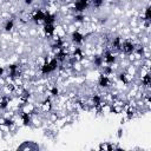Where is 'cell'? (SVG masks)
Masks as SVG:
<instances>
[{"mask_svg": "<svg viewBox=\"0 0 151 151\" xmlns=\"http://www.w3.org/2000/svg\"><path fill=\"white\" fill-rule=\"evenodd\" d=\"M71 57H72L76 61L80 63V61L84 59V51H83V48H81L80 46H76V47L73 48V51H72Z\"/></svg>", "mask_w": 151, "mask_h": 151, "instance_id": "obj_11", "label": "cell"}, {"mask_svg": "<svg viewBox=\"0 0 151 151\" xmlns=\"http://www.w3.org/2000/svg\"><path fill=\"white\" fill-rule=\"evenodd\" d=\"M136 46L137 45L132 40H123L122 47H120V52H123L125 55H131V54L134 53Z\"/></svg>", "mask_w": 151, "mask_h": 151, "instance_id": "obj_3", "label": "cell"}, {"mask_svg": "<svg viewBox=\"0 0 151 151\" xmlns=\"http://www.w3.org/2000/svg\"><path fill=\"white\" fill-rule=\"evenodd\" d=\"M45 14H46V11H44L42 8H35V9H33L32 13H31V20H32L35 25L42 24V22H44Z\"/></svg>", "mask_w": 151, "mask_h": 151, "instance_id": "obj_2", "label": "cell"}, {"mask_svg": "<svg viewBox=\"0 0 151 151\" xmlns=\"http://www.w3.org/2000/svg\"><path fill=\"white\" fill-rule=\"evenodd\" d=\"M140 84L145 88H149L150 87V85H151V76H150V72L149 71H146L144 74H142V77H140Z\"/></svg>", "mask_w": 151, "mask_h": 151, "instance_id": "obj_15", "label": "cell"}, {"mask_svg": "<svg viewBox=\"0 0 151 151\" xmlns=\"http://www.w3.org/2000/svg\"><path fill=\"white\" fill-rule=\"evenodd\" d=\"M105 0H90V6H92L96 9H99L104 6Z\"/></svg>", "mask_w": 151, "mask_h": 151, "instance_id": "obj_22", "label": "cell"}, {"mask_svg": "<svg viewBox=\"0 0 151 151\" xmlns=\"http://www.w3.org/2000/svg\"><path fill=\"white\" fill-rule=\"evenodd\" d=\"M52 107H53V104H52L51 97L45 98V99L40 103V110H41L44 113H50V112L52 111Z\"/></svg>", "mask_w": 151, "mask_h": 151, "instance_id": "obj_10", "label": "cell"}, {"mask_svg": "<svg viewBox=\"0 0 151 151\" xmlns=\"http://www.w3.org/2000/svg\"><path fill=\"white\" fill-rule=\"evenodd\" d=\"M18 150H39V145L34 142H25L18 146Z\"/></svg>", "mask_w": 151, "mask_h": 151, "instance_id": "obj_14", "label": "cell"}, {"mask_svg": "<svg viewBox=\"0 0 151 151\" xmlns=\"http://www.w3.org/2000/svg\"><path fill=\"white\" fill-rule=\"evenodd\" d=\"M42 32H44L45 37L52 38L54 35V32H55V24H44Z\"/></svg>", "mask_w": 151, "mask_h": 151, "instance_id": "obj_12", "label": "cell"}, {"mask_svg": "<svg viewBox=\"0 0 151 151\" xmlns=\"http://www.w3.org/2000/svg\"><path fill=\"white\" fill-rule=\"evenodd\" d=\"M85 14L84 13H76L74 15H73V20H74V22H78V24H81V22H84L85 21Z\"/></svg>", "mask_w": 151, "mask_h": 151, "instance_id": "obj_23", "label": "cell"}, {"mask_svg": "<svg viewBox=\"0 0 151 151\" xmlns=\"http://www.w3.org/2000/svg\"><path fill=\"white\" fill-rule=\"evenodd\" d=\"M99 150H104V151H112V150H116V145L112 144V143H109V142H103L99 144L98 146Z\"/></svg>", "mask_w": 151, "mask_h": 151, "instance_id": "obj_18", "label": "cell"}, {"mask_svg": "<svg viewBox=\"0 0 151 151\" xmlns=\"http://www.w3.org/2000/svg\"><path fill=\"white\" fill-rule=\"evenodd\" d=\"M24 4L26 6H32L34 4V0H24Z\"/></svg>", "mask_w": 151, "mask_h": 151, "instance_id": "obj_27", "label": "cell"}, {"mask_svg": "<svg viewBox=\"0 0 151 151\" xmlns=\"http://www.w3.org/2000/svg\"><path fill=\"white\" fill-rule=\"evenodd\" d=\"M125 71H126L130 76H132V77H134V76H136V73H137V68H136V66H134L133 64H132V65H130Z\"/></svg>", "mask_w": 151, "mask_h": 151, "instance_id": "obj_25", "label": "cell"}, {"mask_svg": "<svg viewBox=\"0 0 151 151\" xmlns=\"http://www.w3.org/2000/svg\"><path fill=\"white\" fill-rule=\"evenodd\" d=\"M122 42H123L122 37L117 35V37L112 38V40H111V51H120Z\"/></svg>", "mask_w": 151, "mask_h": 151, "instance_id": "obj_13", "label": "cell"}, {"mask_svg": "<svg viewBox=\"0 0 151 151\" xmlns=\"http://www.w3.org/2000/svg\"><path fill=\"white\" fill-rule=\"evenodd\" d=\"M59 61L54 58V57H52V58H47V57H45L44 58V63L39 66L40 67V73L42 74V76H48V74H52V73H54L58 68H59Z\"/></svg>", "mask_w": 151, "mask_h": 151, "instance_id": "obj_1", "label": "cell"}, {"mask_svg": "<svg viewBox=\"0 0 151 151\" xmlns=\"http://www.w3.org/2000/svg\"><path fill=\"white\" fill-rule=\"evenodd\" d=\"M117 78H118V80H119L123 85H129V84H131V81L133 80V77L130 76L125 70L122 71V72H119L118 76H117Z\"/></svg>", "mask_w": 151, "mask_h": 151, "instance_id": "obj_8", "label": "cell"}, {"mask_svg": "<svg viewBox=\"0 0 151 151\" xmlns=\"http://www.w3.org/2000/svg\"><path fill=\"white\" fill-rule=\"evenodd\" d=\"M6 74V68L4 66H0V77H5Z\"/></svg>", "mask_w": 151, "mask_h": 151, "instance_id": "obj_26", "label": "cell"}, {"mask_svg": "<svg viewBox=\"0 0 151 151\" xmlns=\"http://www.w3.org/2000/svg\"><path fill=\"white\" fill-rule=\"evenodd\" d=\"M14 26H15L14 20H13L12 18H8V19L5 21V24H4V31H5V32H12L13 28H14Z\"/></svg>", "mask_w": 151, "mask_h": 151, "instance_id": "obj_19", "label": "cell"}, {"mask_svg": "<svg viewBox=\"0 0 151 151\" xmlns=\"http://www.w3.org/2000/svg\"><path fill=\"white\" fill-rule=\"evenodd\" d=\"M97 84H98V86L100 87V88H104V90H106V88H109L110 86H111V78L109 77V76H105V74H100L99 76V78H98V81H97Z\"/></svg>", "mask_w": 151, "mask_h": 151, "instance_id": "obj_7", "label": "cell"}, {"mask_svg": "<svg viewBox=\"0 0 151 151\" xmlns=\"http://www.w3.org/2000/svg\"><path fill=\"white\" fill-rule=\"evenodd\" d=\"M143 19H144V21L151 22V13H150V6H146V7H145V9H144V13H143Z\"/></svg>", "mask_w": 151, "mask_h": 151, "instance_id": "obj_24", "label": "cell"}, {"mask_svg": "<svg viewBox=\"0 0 151 151\" xmlns=\"http://www.w3.org/2000/svg\"><path fill=\"white\" fill-rule=\"evenodd\" d=\"M90 7V0H74L73 9L76 13H84Z\"/></svg>", "mask_w": 151, "mask_h": 151, "instance_id": "obj_4", "label": "cell"}, {"mask_svg": "<svg viewBox=\"0 0 151 151\" xmlns=\"http://www.w3.org/2000/svg\"><path fill=\"white\" fill-rule=\"evenodd\" d=\"M84 40H85V35H84L80 31L76 29V31H73V32L71 33V42H72L74 46H80V45L84 42Z\"/></svg>", "mask_w": 151, "mask_h": 151, "instance_id": "obj_5", "label": "cell"}, {"mask_svg": "<svg viewBox=\"0 0 151 151\" xmlns=\"http://www.w3.org/2000/svg\"><path fill=\"white\" fill-rule=\"evenodd\" d=\"M101 70H103V74L105 76H113V65H103L101 66Z\"/></svg>", "mask_w": 151, "mask_h": 151, "instance_id": "obj_21", "label": "cell"}, {"mask_svg": "<svg viewBox=\"0 0 151 151\" xmlns=\"http://www.w3.org/2000/svg\"><path fill=\"white\" fill-rule=\"evenodd\" d=\"M117 136H118L119 138L123 136V129H122V127H119V129H118V133H117Z\"/></svg>", "mask_w": 151, "mask_h": 151, "instance_id": "obj_28", "label": "cell"}, {"mask_svg": "<svg viewBox=\"0 0 151 151\" xmlns=\"http://www.w3.org/2000/svg\"><path fill=\"white\" fill-rule=\"evenodd\" d=\"M48 94H50V97H52V98L59 97V96H60V90H59V87H58L57 85L51 86V87L48 88Z\"/></svg>", "mask_w": 151, "mask_h": 151, "instance_id": "obj_20", "label": "cell"}, {"mask_svg": "<svg viewBox=\"0 0 151 151\" xmlns=\"http://www.w3.org/2000/svg\"><path fill=\"white\" fill-rule=\"evenodd\" d=\"M55 21H57L55 14L52 13V12L46 11V14H45V18H44V22L42 24H55Z\"/></svg>", "mask_w": 151, "mask_h": 151, "instance_id": "obj_16", "label": "cell"}, {"mask_svg": "<svg viewBox=\"0 0 151 151\" xmlns=\"http://www.w3.org/2000/svg\"><path fill=\"white\" fill-rule=\"evenodd\" d=\"M19 118L21 120V125L22 126H29L33 123V114H29V113H26V112L20 111Z\"/></svg>", "mask_w": 151, "mask_h": 151, "instance_id": "obj_9", "label": "cell"}, {"mask_svg": "<svg viewBox=\"0 0 151 151\" xmlns=\"http://www.w3.org/2000/svg\"><path fill=\"white\" fill-rule=\"evenodd\" d=\"M103 59H104V65H114L117 63V55L111 50H107L104 52Z\"/></svg>", "mask_w": 151, "mask_h": 151, "instance_id": "obj_6", "label": "cell"}, {"mask_svg": "<svg viewBox=\"0 0 151 151\" xmlns=\"http://www.w3.org/2000/svg\"><path fill=\"white\" fill-rule=\"evenodd\" d=\"M92 64L94 67H98L100 68L103 65H104V59H103V55L100 54H94L93 58H92Z\"/></svg>", "mask_w": 151, "mask_h": 151, "instance_id": "obj_17", "label": "cell"}]
</instances>
